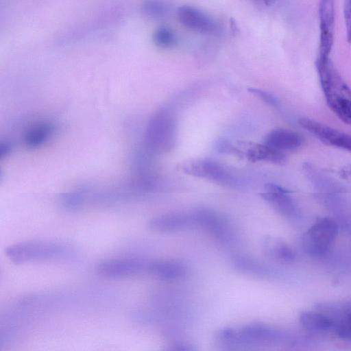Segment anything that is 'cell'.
Wrapping results in <instances>:
<instances>
[{"label":"cell","mask_w":351,"mask_h":351,"mask_svg":"<svg viewBox=\"0 0 351 351\" xmlns=\"http://www.w3.org/2000/svg\"><path fill=\"white\" fill-rule=\"evenodd\" d=\"M248 90L270 106L274 107H278L279 106L278 99L274 95L269 93L255 88H250Z\"/></svg>","instance_id":"24"},{"label":"cell","mask_w":351,"mask_h":351,"mask_svg":"<svg viewBox=\"0 0 351 351\" xmlns=\"http://www.w3.org/2000/svg\"><path fill=\"white\" fill-rule=\"evenodd\" d=\"M88 197V190L85 188L77 189L62 194L59 204L66 211H76L85 204Z\"/></svg>","instance_id":"19"},{"label":"cell","mask_w":351,"mask_h":351,"mask_svg":"<svg viewBox=\"0 0 351 351\" xmlns=\"http://www.w3.org/2000/svg\"><path fill=\"white\" fill-rule=\"evenodd\" d=\"M154 43L160 48H171L177 44V36L172 29L161 26L155 29L152 35Z\"/></svg>","instance_id":"22"},{"label":"cell","mask_w":351,"mask_h":351,"mask_svg":"<svg viewBox=\"0 0 351 351\" xmlns=\"http://www.w3.org/2000/svg\"><path fill=\"white\" fill-rule=\"evenodd\" d=\"M195 225L210 233L220 240L229 239L230 228L227 221L217 213L207 209H199L193 213Z\"/></svg>","instance_id":"12"},{"label":"cell","mask_w":351,"mask_h":351,"mask_svg":"<svg viewBox=\"0 0 351 351\" xmlns=\"http://www.w3.org/2000/svg\"><path fill=\"white\" fill-rule=\"evenodd\" d=\"M303 143L304 138L300 134L282 128L271 130L265 139L266 145L282 153L298 149Z\"/></svg>","instance_id":"14"},{"label":"cell","mask_w":351,"mask_h":351,"mask_svg":"<svg viewBox=\"0 0 351 351\" xmlns=\"http://www.w3.org/2000/svg\"><path fill=\"white\" fill-rule=\"evenodd\" d=\"M176 121L168 109H160L150 119L145 135L148 149L159 154L170 151L175 144Z\"/></svg>","instance_id":"3"},{"label":"cell","mask_w":351,"mask_h":351,"mask_svg":"<svg viewBox=\"0 0 351 351\" xmlns=\"http://www.w3.org/2000/svg\"><path fill=\"white\" fill-rule=\"evenodd\" d=\"M343 14L346 27L347 41L351 43V0L344 1Z\"/></svg>","instance_id":"25"},{"label":"cell","mask_w":351,"mask_h":351,"mask_svg":"<svg viewBox=\"0 0 351 351\" xmlns=\"http://www.w3.org/2000/svg\"><path fill=\"white\" fill-rule=\"evenodd\" d=\"M148 226L155 232H171L185 230L195 226L193 213H176L154 217L149 221Z\"/></svg>","instance_id":"13"},{"label":"cell","mask_w":351,"mask_h":351,"mask_svg":"<svg viewBox=\"0 0 351 351\" xmlns=\"http://www.w3.org/2000/svg\"><path fill=\"white\" fill-rule=\"evenodd\" d=\"M316 66L327 104L343 123L351 124V89L330 58H317Z\"/></svg>","instance_id":"1"},{"label":"cell","mask_w":351,"mask_h":351,"mask_svg":"<svg viewBox=\"0 0 351 351\" xmlns=\"http://www.w3.org/2000/svg\"><path fill=\"white\" fill-rule=\"evenodd\" d=\"M263 249L268 256L280 263H291L295 258V254L293 249L277 239L271 237L265 239Z\"/></svg>","instance_id":"17"},{"label":"cell","mask_w":351,"mask_h":351,"mask_svg":"<svg viewBox=\"0 0 351 351\" xmlns=\"http://www.w3.org/2000/svg\"><path fill=\"white\" fill-rule=\"evenodd\" d=\"M171 351H195L193 346L189 344H181L174 348Z\"/></svg>","instance_id":"28"},{"label":"cell","mask_w":351,"mask_h":351,"mask_svg":"<svg viewBox=\"0 0 351 351\" xmlns=\"http://www.w3.org/2000/svg\"><path fill=\"white\" fill-rule=\"evenodd\" d=\"M186 267L176 261L160 260L148 262L147 273L163 280H175L184 277Z\"/></svg>","instance_id":"15"},{"label":"cell","mask_w":351,"mask_h":351,"mask_svg":"<svg viewBox=\"0 0 351 351\" xmlns=\"http://www.w3.org/2000/svg\"><path fill=\"white\" fill-rule=\"evenodd\" d=\"M51 123H43L29 130L25 136V144L29 148H36L45 143L53 132Z\"/></svg>","instance_id":"20"},{"label":"cell","mask_w":351,"mask_h":351,"mask_svg":"<svg viewBox=\"0 0 351 351\" xmlns=\"http://www.w3.org/2000/svg\"><path fill=\"white\" fill-rule=\"evenodd\" d=\"M70 251V247L60 242L34 240L12 244L5 248V254L12 263L21 265L61 259Z\"/></svg>","instance_id":"2"},{"label":"cell","mask_w":351,"mask_h":351,"mask_svg":"<svg viewBox=\"0 0 351 351\" xmlns=\"http://www.w3.org/2000/svg\"><path fill=\"white\" fill-rule=\"evenodd\" d=\"M319 46L317 58L328 59L332 50L335 29L334 1H321L319 5Z\"/></svg>","instance_id":"7"},{"label":"cell","mask_w":351,"mask_h":351,"mask_svg":"<svg viewBox=\"0 0 351 351\" xmlns=\"http://www.w3.org/2000/svg\"><path fill=\"white\" fill-rule=\"evenodd\" d=\"M232 263L239 271L244 273L261 276L267 273L264 265L248 256H236Z\"/></svg>","instance_id":"21"},{"label":"cell","mask_w":351,"mask_h":351,"mask_svg":"<svg viewBox=\"0 0 351 351\" xmlns=\"http://www.w3.org/2000/svg\"><path fill=\"white\" fill-rule=\"evenodd\" d=\"M286 337L281 330L264 324H250L234 330L235 341L243 343H272Z\"/></svg>","instance_id":"9"},{"label":"cell","mask_w":351,"mask_h":351,"mask_svg":"<svg viewBox=\"0 0 351 351\" xmlns=\"http://www.w3.org/2000/svg\"><path fill=\"white\" fill-rule=\"evenodd\" d=\"M145 12L152 17H163L169 12L167 6L158 1H148L144 5Z\"/></svg>","instance_id":"23"},{"label":"cell","mask_w":351,"mask_h":351,"mask_svg":"<svg viewBox=\"0 0 351 351\" xmlns=\"http://www.w3.org/2000/svg\"><path fill=\"white\" fill-rule=\"evenodd\" d=\"M12 145L9 143H2L0 145V158L5 156L11 150Z\"/></svg>","instance_id":"27"},{"label":"cell","mask_w":351,"mask_h":351,"mask_svg":"<svg viewBox=\"0 0 351 351\" xmlns=\"http://www.w3.org/2000/svg\"><path fill=\"white\" fill-rule=\"evenodd\" d=\"M299 322L304 329L311 332L333 334L334 332V320L319 311L301 312L299 315Z\"/></svg>","instance_id":"16"},{"label":"cell","mask_w":351,"mask_h":351,"mask_svg":"<svg viewBox=\"0 0 351 351\" xmlns=\"http://www.w3.org/2000/svg\"><path fill=\"white\" fill-rule=\"evenodd\" d=\"M177 15L180 22L185 27L204 34H213L217 30L215 21L205 12L191 6L183 5L178 8Z\"/></svg>","instance_id":"11"},{"label":"cell","mask_w":351,"mask_h":351,"mask_svg":"<svg viewBox=\"0 0 351 351\" xmlns=\"http://www.w3.org/2000/svg\"><path fill=\"white\" fill-rule=\"evenodd\" d=\"M339 174L342 179L351 184V164L343 166Z\"/></svg>","instance_id":"26"},{"label":"cell","mask_w":351,"mask_h":351,"mask_svg":"<svg viewBox=\"0 0 351 351\" xmlns=\"http://www.w3.org/2000/svg\"><path fill=\"white\" fill-rule=\"evenodd\" d=\"M184 169L189 174L221 184L233 186L237 184V178L228 169L211 160L191 162L184 166Z\"/></svg>","instance_id":"8"},{"label":"cell","mask_w":351,"mask_h":351,"mask_svg":"<svg viewBox=\"0 0 351 351\" xmlns=\"http://www.w3.org/2000/svg\"><path fill=\"white\" fill-rule=\"evenodd\" d=\"M247 156L253 160H264L276 164H284L286 160L285 155L265 144L254 146L248 151Z\"/></svg>","instance_id":"18"},{"label":"cell","mask_w":351,"mask_h":351,"mask_svg":"<svg viewBox=\"0 0 351 351\" xmlns=\"http://www.w3.org/2000/svg\"><path fill=\"white\" fill-rule=\"evenodd\" d=\"M338 232L339 226L334 219L328 217L317 218L302 235V250L313 257L326 254L334 245Z\"/></svg>","instance_id":"4"},{"label":"cell","mask_w":351,"mask_h":351,"mask_svg":"<svg viewBox=\"0 0 351 351\" xmlns=\"http://www.w3.org/2000/svg\"><path fill=\"white\" fill-rule=\"evenodd\" d=\"M265 189L262 197L278 213L289 219L299 215L298 207L287 190L274 184H267Z\"/></svg>","instance_id":"10"},{"label":"cell","mask_w":351,"mask_h":351,"mask_svg":"<svg viewBox=\"0 0 351 351\" xmlns=\"http://www.w3.org/2000/svg\"><path fill=\"white\" fill-rule=\"evenodd\" d=\"M298 123L324 143L351 152V136L313 119L301 117Z\"/></svg>","instance_id":"6"},{"label":"cell","mask_w":351,"mask_h":351,"mask_svg":"<svg viewBox=\"0 0 351 351\" xmlns=\"http://www.w3.org/2000/svg\"><path fill=\"white\" fill-rule=\"evenodd\" d=\"M148 262L135 258H110L99 262L96 269L101 276L125 278L147 272Z\"/></svg>","instance_id":"5"}]
</instances>
